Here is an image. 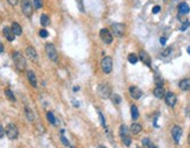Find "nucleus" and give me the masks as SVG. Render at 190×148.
I'll return each mask as SVG.
<instances>
[{
  "label": "nucleus",
  "mask_w": 190,
  "mask_h": 148,
  "mask_svg": "<svg viewBox=\"0 0 190 148\" xmlns=\"http://www.w3.org/2000/svg\"><path fill=\"white\" fill-rule=\"evenodd\" d=\"M13 61H14V64L15 67L19 69V70H25L26 69V58L23 57V55L20 53V51H15L13 53Z\"/></svg>",
  "instance_id": "1"
},
{
  "label": "nucleus",
  "mask_w": 190,
  "mask_h": 148,
  "mask_svg": "<svg viewBox=\"0 0 190 148\" xmlns=\"http://www.w3.org/2000/svg\"><path fill=\"white\" fill-rule=\"evenodd\" d=\"M111 30H112V33H113L114 36L121 37V36H124V34H125V32H126V26H125L124 23L115 22V23H112Z\"/></svg>",
  "instance_id": "2"
},
{
  "label": "nucleus",
  "mask_w": 190,
  "mask_h": 148,
  "mask_svg": "<svg viewBox=\"0 0 190 148\" xmlns=\"http://www.w3.org/2000/svg\"><path fill=\"white\" fill-rule=\"evenodd\" d=\"M98 96L100 97V98H103V99H107V98H110L111 97V95H112V92H111V88L107 85V84H100L99 86H98Z\"/></svg>",
  "instance_id": "3"
},
{
  "label": "nucleus",
  "mask_w": 190,
  "mask_h": 148,
  "mask_svg": "<svg viewBox=\"0 0 190 148\" xmlns=\"http://www.w3.org/2000/svg\"><path fill=\"white\" fill-rule=\"evenodd\" d=\"M5 132H6V135H7V138H8L9 140H14V139H16L18 135H19L18 127H16L14 124H8V125L6 126Z\"/></svg>",
  "instance_id": "4"
},
{
  "label": "nucleus",
  "mask_w": 190,
  "mask_h": 148,
  "mask_svg": "<svg viewBox=\"0 0 190 148\" xmlns=\"http://www.w3.org/2000/svg\"><path fill=\"white\" fill-rule=\"evenodd\" d=\"M21 9H22V13L27 18H30L32 14H33V5H32V1L30 0H21Z\"/></svg>",
  "instance_id": "5"
},
{
  "label": "nucleus",
  "mask_w": 190,
  "mask_h": 148,
  "mask_svg": "<svg viewBox=\"0 0 190 148\" xmlns=\"http://www.w3.org/2000/svg\"><path fill=\"white\" fill-rule=\"evenodd\" d=\"M46 54L49 57V60H51L54 62L57 61V57H58L57 51H56V48H55V46L53 43H47L46 44Z\"/></svg>",
  "instance_id": "6"
},
{
  "label": "nucleus",
  "mask_w": 190,
  "mask_h": 148,
  "mask_svg": "<svg viewBox=\"0 0 190 148\" xmlns=\"http://www.w3.org/2000/svg\"><path fill=\"white\" fill-rule=\"evenodd\" d=\"M99 35H100V39L103 40L104 43H106V44L112 43V41H113V36H112V34H111V32H110L108 29L103 28V29L100 30Z\"/></svg>",
  "instance_id": "7"
},
{
  "label": "nucleus",
  "mask_w": 190,
  "mask_h": 148,
  "mask_svg": "<svg viewBox=\"0 0 190 148\" xmlns=\"http://www.w3.org/2000/svg\"><path fill=\"white\" fill-rule=\"evenodd\" d=\"M112 67H113V63H112V58L106 56L103 58L101 61V69L105 74H110L112 71Z\"/></svg>",
  "instance_id": "8"
},
{
  "label": "nucleus",
  "mask_w": 190,
  "mask_h": 148,
  "mask_svg": "<svg viewBox=\"0 0 190 148\" xmlns=\"http://www.w3.org/2000/svg\"><path fill=\"white\" fill-rule=\"evenodd\" d=\"M165 100H166V104L170 107H174L176 102H177V98H176V95L173 93V92H167L165 95Z\"/></svg>",
  "instance_id": "9"
},
{
  "label": "nucleus",
  "mask_w": 190,
  "mask_h": 148,
  "mask_svg": "<svg viewBox=\"0 0 190 148\" xmlns=\"http://www.w3.org/2000/svg\"><path fill=\"white\" fill-rule=\"evenodd\" d=\"M182 133H183V131H182V128H181L180 126H174V127H173V130H172V135H173V139H174V141H175L176 144L180 142V139H181V137H182Z\"/></svg>",
  "instance_id": "10"
},
{
  "label": "nucleus",
  "mask_w": 190,
  "mask_h": 148,
  "mask_svg": "<svg viewBox=\"0 0 190 148\" xmlns=\"http://www.w3.org/2000/svg\"><path fill=\"white\" fill-rule=\"evenodd\" d=\"M129 95L133 99H140L142 97V91L138 86H131L129 88Z\"/></svg>",
  "instance_id": "11"
},
{
  "label": "nucleus",
  "mask_w": 190,
  "mask_h": 148,
  "mask_svg": "<svg viewBox=\"0 0 190 148\" xmlns=\"http://www.w3.org/2000/svg\"><path fill=\"white\" fill-rule=\"evenodd\" d=\"M2 32H4L5 37H6L8 41H14V40H15V34L13 33L12 28H9V27H4Z\"/></svg>",
  "instance_id": "12"
},
{
  "label": "nucleus",
  "mask_w": 190,
  "mask_h": 148,
  "mask_svg": "<svg viewBox=\"0 0 190 148\" xmlns=\"http://www.w3.org/2000/svg\"><path fill=\"white\" fill-rule=\"evenodd\" d=\"M27 78H28V81L33 88H37V81H36V76H35L34 71L28 70L27 71Z\"/></svg>",
  "instance_id": "13"
},
{
  "label": "nucleus",
  "mask_w": 190,
  "mask_h": 148,
  "mask_svg": "<svg viewBox=\"0 0 190 148\" xmlns=\"http://www.w3.org/2000/svg\"><path fill=\"white\" fill-rule=\"evenodd\" d=\"M139 58H140L147 67H151V57H149V55H148L145 50H141V51L139 53Z\"/></svg>",
  "instance_id": "14"
},
{
  "label": "nucleus",
  "mask_w": 190,
  "mask_h": 148,
  "mask_svg": "<svg viewBox=\"0 0 190 148\" xmlns=\"http://www.w3.org/2000/svg\"><path fill=\"white\" fill-rule=\"evenodd\" d=\"M26 54H27V56H28L32 61H37V53H36V50H35L33 47H28V48L26 49Z\"/></svg>",
  "instance_id": "15"
},
{
  "label": "nucleus",
  "mask_w": 190,
  "mask_h": 148,
  "mask_svg": "<svg viewBox=\"0 0 190 148\" xmlns=\"http://www.w3.org/2000/svg\"><path fill=\"white\" fill-rule=\"evenodd\" d=\"M189 12H190V7L187 2H181L179 5V13L181 15H187Z\"/></svg>",
  "instance_id": "16"
},
{
  "label": "nucleus",
  "mask_w": 190,
  "mask_h": 148,
  "mask_svg": "<svg viewBox=\"0 0 190 148\" xmlns=\"http://www.w3.org/2000/svg\"><path fill=\"white\" fill-rule=\"evenodd\" d=\"M179 88L182 91H188L190 90V78H184L179 83Z\"/></svg>",
  "instance_id": "17"
},
{
  "label": "nucleus",
  "mask_w": 190,
  "mask_h": 148,
  "mask_svg": "<svg viewBox=\"0 0 190 148\" xmlns=\"http://www.w3.org/2000/svg\"><path fill=\"white\" fill-rule=\"evenodd\" d=\"M153 93H154V96H155L156 98H159V99L163 98V97H165V95H166V92H165V89H163L162 86H156V88L154 89Z\"/></svg>",
  "instance_id": "18"
},
{
  "label": "nucleus",
  "mask_w": 190,
  "mask_h": 148,
  "mask_svg": "<svg viewBox=\"0 0 190 148\" xmlns=\"http://www.w3.org/2000/svg\"><path fill=\"white\" fill-rule=\"evenodd\" d=\"M12 30H13V33L15 35H21L22 34V28H21V26L18 22H13L12 23Z\"/></svg>",
  "instance_id": "19"
},
{
  "label": "nucleus",
  "mask_w": 190,
  "mask_h": 148,
  "mask_svg": "<svg viewBox=\"0 0 190 148\" xmlns=\"http://www.w3.org/2000/svg\"><path fill=\"white\" fill-rule=\"evenodd\" d=\"M141 131H142V127H141V125L138 124V123H134V124L131 126V132H132L133 134H139Z\"/></svg>",
  "instance_id": "20"
},
{
  "label": "nucleus",
  "mask_w": 190,
  "mask_h": 148,
  "mask_svg": "<svg viewBox=\"0 0 190 148\" xmlns=\"http://www.w3.org/2000/svg\"><path fill=\"white\" fill-rule=\"evenodd\" d=\"M25 112H26V117H27V119L29 120V121H34V119H35V116H34V112L29 109V107H25Z\"/></svg>",
  "instance_id": "21"
},
{
  "label": "nucleus",
  "mask_w": 190,
  "mask_h": 148,
  "mask_svg": "<svg viewBox=\"0 0 190 148\" xmlns=\"http://www.w3.org/2000/svg\"><path fill=\"white\" fill-rule=\"evenodd\" d=\"M40 22H41V25L43 27H46V26H48L50 23V19H49V16L47 14H42L41 15V19H40Z\"/></svg>",
  "instance_id": "22"
},
{
  "label": "nucleus",
  "mask_w": 190,
  "mask_h": 148,
  "mask_svg": "<svg viewBox=\"0 0 190 148\" xmlns=\"http://www.w3.org/2000/svg\"><path fill=\"white\" fill-rule=\"evenodd\" d=\"M131 114H132V119H133L134 121L139 118V110H138V107H137L135 105H133V106L131 107Z\"/></svg>",
  "instance_id": "23"
},
{
  "label": "nucleus",
  "mask_w": 190,
  "mask_h": 148,
  "mask_svg": "<svg viewBox=\"0 0 190 148\" xmlns=\"http://www.w3.org/2000/svg\"><path fill=\"white\" fill-rule=\"evenodd\" d=\"M128 127L126 126V125H121L120 126V130H119V134H120V137L121 138H124V137H127L128 135Z\"/></svg>",
  "instance_id": "24"
},
{
  "label": "nucleus",
  "mask_w": 190,
  "mask_h": 148,
  "mask_svg": "<svg viewBox=\"0 0 190 148\" xmlns=\"http://www.w3.org/2000/svg\"><path fill=\"white\" fill-rule=\"evenodd\" d=\"M110 98H111L112 103H113V104H115V105L120 104V102H121V98H120V96H119V95H117V93H112Z\"/></svg>",
  "instance_id": "25"
},
{
  "label": "nucleus",
  "mask_w": 190,
  "mask_h": 148,
  "mask_svg": "<svg viewBox=\"0 0 190 148\" xmlns=\"http://www.w3.org/2000/svg\"><path fill=\"white\" fill-rule=\"evenodd\" d=\"M127 60H128V62L131 64H135L138 62V60H139V56H137L135 54H129L128 57H127Z\"/></svg>",
  "instance_id": "26"
},
{
  "label": "nucleus",
  "mask_w": 190,
  "mask_h": 148,
  "mask_svg": "<svg viewBox=\"0 0 190 148\" xmlns=\"http://www.w3.org/2000/svg\"><path fill=\"white\" fill-rule=\"evenodd\" d=\"M5 95H6V97H7L11 102H15V96L13 95V92H12L9 89H6V90H5Z\"/></svg>",
  "instance_id": "27"
},
{
  "label": "nucleus",
  "mask_w": 190,
  "mask_h": 148,
  "mask_svg": "<svg viewBox=\"0 0 190 148\" xmlns=\"http://www.w3.org/2000/svg\"><path fill=\"white\" fill-rule=\"evenodd\" d=\"M47 119L49 120V123L51 125H56V119H55V116L53 114V112H48L47 113Z\"/></svg>",
  "instance_id": "28"
},
{
  "label": "nucleus",
  "mask_w": 190,
  "mask_h": 148,
  "mask_svg": "<svg viewBox=\"0 0 190 148\" xmlns=\"http://www.w3.org/2000/svg\"><path fill=\"white\" fill-rule=\"evenodd\" d=\"M121 139H122V144H124L126 147H129V146H131V144H132V139H131L129 135L124 137V138H121Z\"/></svg>",
  "instance_id": "29"
},
{
  "label": "nucleus",
  "mask_w": 190,
  "mask_h": 148,
  "mask_svg": "<svg viewBox=\"0 0 190 148\" xmlns=\"http://www.w3.org/2000/svg\"><path fill=\"white\" fill-rule=\"evenodd\" d=\"M142 145H144L145 147H147V148H152L151 140H149L148 138H144V139H142Z\"/></svg>",
  "instance_id": "30"
},
{
  "label": "nucleus",
  "mask_w": 190,
  "mask_h": 148,
  "mask_svg": "<svg viewBox=\"0 0 190 148\" xmlns=\"http://www.w3.org/2000/svg\"><path fill=\"white\" fill-rule=\"evenodd\" d=\"M33 2H34L35 8H41L43 6V1L42 0H33Z\"/></svg>",
  "instance_id": "31"
},
{
  "label": "nucleus",
  "mask_w": 190,
  "mask_h": 148,
  "mask_svg": "<svg viewBox=\"0 0 190 148\" xmlns=\"http://www.w3.org/2000/svg\"><path fill=\"white\" fill-rule=\"evenodd\" d=\"M190 26V22L189 21H184L183 22V25L181 26V28H180V30H182V32H184V30H187V28Z\"/></svg>",
  "instance_id": "32"
},
{
  "label": "nucleus",
  "mask_w": 190,
  "mask_h": 148,
  "mask_svg": "<svg viewBox=\"0 0 190 148\" xmlns=\"http://www.w3.org/2000/svg\"><path fill=\"white\" fill-rule=\"evenodd\" d=\"M61 141H62V144H63L64 146H67V147H69V146H70V144H69L68 139H67L64 135H61Z\"/></svg>",
  "instance_id": "33"
},
{
  "label": "nucleus",
  "mask_w": 190,
  "mask_h": 148,
  "mask_svg": "<svg viewBox=\"0 0 190 148\" xmlns=\"http://www.w3.org/2000/svg\"><path fill=\"white\" fill-rule=\"evenodd\" d=\"M77 6H78V9L81 12H85L84 11V6H83V0H77Z\"/></svg>",
  "instance_id": "34"
},
{
  "label": "nucleus",
  "mask_w": 190,
  "mask_h": 148,
  "mask_svg": "<svg viewBox=\"0 0 190 148\" xmlns=\"http://www.w3.org/2000/svg\"><path fill=\"white\" fill-rule=\"evenodd\" d=\"M98 117L100 118V123H101V126H103V127H105V118H104L103 113H101V112H98Z\"/></svg>",
  "instance_id": "35"
},
{
  "label": "nucleus",
  "mask_w": 190,
  "mask_h": 148,
  "mask_svg": "<svg viewBox=\"0 0 190 148\" xmlns=\"http://www.w3.org/2000/svg\"><path fill=\"white\" fill-rule=\"evenodd\" d=\"M48 35H49V33L46 29H41L40 30V36L41 37H48Z\"/></svg>",
  "instance_id": "36"
},
{
  "label": "nucleus",
  "mask_w": 190,
  "mask_h": 148,
  "mask_svg": "<svg viewBox=\"0 0 190 148\" xmlns=\"http://www.w3.org/2000/svg\"><path fill=\"white\" fill-rule=\"evenodd\" d=\"M152 11H153V14H158V13L161 11V7H160V6H154Z\"/></svg>",
  "instance_id": "37"
},
{
  "label": "nucleus",
  "mask_w": 190,
  "mask_h": 148,
  "mask_svg": "<svg viewBox=\"0 0 190 148\" xmlns=\"http://www.w3.org/2000/svg\"><path fill=\"white\" fill-rule=\"evenodd\" d=\"M170 51H172V48H167L166 50L162 51V56H168L170 54Z\"/></svg>",
  "instance_id": "38"
},
{
  "label": "nucleus",
  "mask_w": 190,
  "mask_h": 148,
  "mask_svg": "<svg viewBox=\"0 0 190 148\" xmlns=\"http://www.w3.org/2000/svg\"><path fill=\"white\" fill-rule=\"evenodd\" d=\"M5 133H6V132H5V130H4V127H2L1 125H0V139H1V138H2L4 135H5Z\"/></svg>",
  "instance_id": "39"
},
{
  "label": "nucleus",
  "mask_w": 190,
  "mask_h": 148,
  "mask_svg": "<svg viewBox=\"0 0 190 148\" xmlns=\"http://www.w3.org/2000/svg\"><path fill=\"white\" fill-rule=\"evenodd\" d=\"M166 42H167V39H166L165 36H162V37L160 39V43H161L162 46H165V44H166Z\"/></svg>",
  "instance_id": "40"
},
{
  "label": "nucleus",
  "mask_w": 190,
  "mask_h": 148,
  "mask_svg": "<svg viewBox=\"0 0 190 148\" xmlns=\"http://www.w3.org/2000/svg\"><path fill=\"white\" fill-rule=\"evenodd\" d=\"M7 1H8V4L12 5V6H15V5L18 4V0H7Z\"/></svg>",
  "instance_id": "41"
},
{
  "label": "nucleus",
  "mask_w": 190,
  "mask_h": 148,
  "mask_svg": "<svg viewBox=\"0 0 190 148\" xmlns=\"http://www.w3.org/2000/svg\"><path fill=\"white\" fill-rule=\"evenodd\" d=\"M4 51V44L0 42V53H2Z\"/></svg>",
  "instance_id": "42"
},
{
  "label": "nucleus",
  "mask_w": 190,
  "mask_h": 148,
  "mask_svg": "<svg viewBox=\"0 0 190 148\" xmlns=\"http://www.w3.org/2000/svg\"><path fill=\"white\" fill-rule=\"evenodd\" d=\"M78 90H80V88H78V86H75V88H74V91H78Z\"/></svg>",
  "instance_id": "43"
},
{
  "label": "nucleus",
  "mask_w": 190,
  "mask_h": 148,
  "mask_svg": "<svg viewBox=\"0 0 190 148\" xmlns=\"http://www.w3.org/2000/svg\"><path fill=\"white\" fill-rule=\"evenodd\" d=\"M97 148H106V147H104L103 145H100V146H98V147H97Z\"/></svg>",
  "instance_id": "44"
},
{
  "label": "nucleus",
  "mask_w": 190,
  "mask_h": 148,
  "mask_svg": "<svg viewBox=\"0 0 190 148\" xmlns=\"http://www.w3.org/2000/svg\"><path fill=\"white\" fill-rule=\"evenodd\" d=\"M187 51H188V53H189V54H190V46H189V47H188V49H187Z\"/></svg>",
  "instance_id": "45"
},
{
  "label": "nucleus",
  "mask_w": 190,
  "mask_h": 148,
  "mask_svg": "<svg viewBox=\"0 0 190 148\" xmlns=\"http://www.w3.org/2000/svg\"><path fill=\"white\" fill-rule=\"evenodd\" d=\"M189 144H190V135H189Z\"/></svg>",
  "instance_id": "46"
},
{
  "label": "nucleus",
  "mask_w": 190,
  "mask_h": 148,
  "mask_svg": "<svg viewBox=\"0 0 190 148\" xmlns=\"http://www.w3.org/2000/svg\"><path fill=\"white\" fill-rule=\"evenodd\" d=\"M152 148H156V147H154V146H152Z\"/></svg>",
  "instance_id": "47"
},
{
  "label": "nucleus",
  "mask_w": 190,
  "mask_h": 148,
  "mask_svg": "<svg viewBox=\"0 0 190 148\" xmlns=\"http://www.w3.org/2000/svg\"><path fill=\"white\" fill-rule=\"evenodd\" d=\"M137 148H140V147H137Z\"/></svg>",
  "instance_id": "48"
},
{
  "label": "nucleus",
  "mask_w": 190,
  "mask_h": 148,
  "mask_svg": "<svg viewBox=\"0 0 190 148\" xmlns=\"http://www.w3.org/2000/svg\"><path fill=\"white\" fill-rule=\"evenodd\" d=\"M71 148H72V147H71Z\"/></svg>",
  "instance_id": "49"
}]
</instances>
